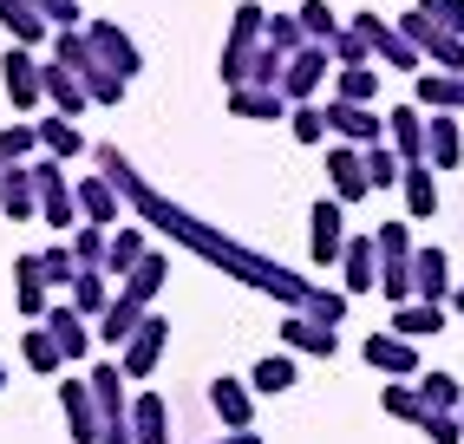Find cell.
Listing matches in <instances>:
<instances>
[{"instance_id":"obj_1","label":"cell","mask_w":464,"mask_h":444,"mask_svg":"<svg viewBox=\"0 0 464 444\" xmlns=\"http://www.w3.org/2000/svg\"><path fill=\"white\" fill-rule=\"evenodd\" d=\"M99 157V170L118 183V197H125V209L138 216V222H150V229H164L177 248H190V256H203L209 268H223V275H236L242 288H256V294H268V301H282V307H307V294H314V281L307 275H295V268H282L275 256H262V248H249V242H236V236H223L216 222H203L197 209H183V203H170L164 189H150L144 183V170L131 164L118 144H99L92 150Z\"/></svg>"},{"instance_id":"obj_2","label":"cell","mask_w":464,"mask_h":444,"mask_svg":"<svg viewBox=\"0 0 464 444\" xmlns=\"http://www.w3.org/2000/svg\"><path fill=\"white\" fill-rule=\"evenodd\" d=\"M53 59L59 66H72L79 72V85L92 92V105H125V92H131V79H118L99 53H92V40H85V26H72V34H53Z\"/></svg>"},{"instance_id":"obj_3","label":"cell","mask_w":464,"mask_h":444,"mask_svg":"<svg viewBox=\"0 0 464 444\" xmlns=\"http://www.w3.org/2000/svg\"><path fill=\"white\" fill-rule=\"evenodd\" d=\"M262 34H268V7H256V0H242V7L229 14V34H223V59H216V72H223V85H249V66L262 53Z\"/></svg>"},{"instance_id":"obj_4","label":"cell","mask_w":464,"mask_h":444,"mask_svg":"<svg viewBox=\"0 0 464 444\" xmlns=\"http://www.w3.org/2000/svg\"><path fill=\"white\" fill-rule=\"evenodd\" d=\"M34 183H40V222L59 236H72L85 216H79V189L66 183V164L59 157H34Z\"/></svg>"},{"instance_id":"obj_5","label":"cell","mask_w":464,"mask_h":444,"mask_svg":"<svg viewBox=\"0 0 464 444\" xmlns=\"http://www.w3.org/2000/svg\"><path fill=\"white\" fill-rule=\"evenodd\" d=\"M353 26V34L366 40V46H373V66H399V72H425V59H419V46L406 40V34H399V20H380V14H353L347 20Z\"/></svg>"},{"instance_id":"obj_6","label":"cell","mask_w":464,"mask_h":444,"mask_svg":"<svg viewBox=\"0 0 464 444\" xmlns=\"http://www.w3.org/2000/svg\"><path fill=\"white\" fill-rule=\"evenodd\" d=\"M0 85H7L14 111H40L46 105V59H34V46H7L0 53Z\"/></svg>"},{"instance_id":"obj_7","label":"cell","mask_w":464,"mask_h":444,"mask_svg":"<svg viewBox=\"0 0 464 444\" xmlns=\"http://www.w3.org/2000/svg\"><path fill=\"white\" fill-rule=\"evenodd\" d=\"M340 248H347V203L321 197L307 209V256H314V268H340Z\"/></svg>"},{"instance_id":"obj_8","label":"cell","mask_w":464,"mask_h":444,"mask_svg":"<svg viewBox=\"0 0 464 444\" xmlns=\"http://www.w3.org/2000/svg\"><path fill=\"white\" fill-rule=\"evenodd\" d=\"M164 346H170V321H164L158 307H150V314H144V327H138L125 346H118V366H125V379H150V372L164 366Z\"/></svg>"},{"instance_id":"obj_9","label":"cell","mask_w":464,"mask_h":444,"mask_svg":"<svg viewBox=\"0 0 464 444\" xmlns=\"http://www.w3.org/2000/svg\"><path fill=\"white\" fill-rule=\"evenodd\" d=\"M327 72H334V46L307 40V46L288 59V72H282V92H288V105H314V92L327 85Z\"/></svg>"},{"instance_id":"obj_10","label":"cell","mask_w":464,"mask_h":444,"mask_svg":"<svg viewBox=\"0 0 464 444\" xmlns=\"http://www.w3.org/2000/svg\"><path fill=\"white\" fill-rule=\"evenodd\" d=\"M360 360L386 379H419V340H399L392 327H380V333L360 340Z\"/></svg>"},{"instance_id":"obj_11","label":"cell","mask_w":464,"mask_h":444,"mask_svg":"<svg viewBox=\"0 0 464 444\" xmlns=\"http://www.w3.org/2000/svg\"><path fill=\"white\" fill-rule=\"evenodd\" d=\"M85 40H92V53H99L118 79H138V72H144V53H138V40H131L118 20H85Z\"/></svg>"},{"instance_id":"obj_12","label":"cell","mask_w":464,"mask_h":444,"mask_svg":"<svg viewBox=\"0 0 464 444\" xmlns=\"http://www.w3.org/2000/svg\"><path fill=\"white\" fill-rule=\"evenodd\" d=\"M59 411H66L72 444H99V438H105L99 399H92V379H59Z\"/></svg>"},{"instance_id":"obj_13","label":"cell","mask_w":464,"mask_h":444,"mask_svg":"<svg viewBox=\"0 0 464 444\" xmlns=\"http://www.w3.org/2000/svg\"><path fill=\"white\" fill-rule=\"evenodd\" d=\"M327 131L340 138V144H380L386 138V118L373 111V105H353V99H327Z\"/></svg>"},{"instance_id":"obj_14","label":"cell","mask_w":464,"mask_h":444,"mask_svg":"<svg viewBox=\"0 0 464 444\" xmlns=\"http://www.w3.org/2000/svg\"><path fill=\"white\" fill-rule=\"evenodd\" d=\"M209 411L223 419V431H256V386L249 379H209Z\"/></svg>"},{"instance_id":"obj_15","label":"cell","mask_w":464,"mask_h":444,"mask_svg":"<svg viewBox=\"0 0 464 444\" xmlns=\"http://www.w3.org/2000/svg\"><path fill=\"white\" fill-rule=\"evenodd\" d=\"M425 164L431 170L464 164V118L458 111H425Z\"/></svg>"},{"instance_id":"obj_16","label":"cell","mask_w":464,"mask_h":444,"mask_svg":"<svg viewBox=\"0 0 464 444\" xmlns=\"http://www.w3.org/2000/svg\"><path fill=\"white\" fill-rule=\"evenodd\" d=\"M412 294H419V301H439V307H451L458 281H451V256H445L439 242H425L419 256H412Z\"/></svg>"},{"instance_id":"obj_17","label":"cell","mask_w":464,"mask_h":444,"mask_svg":"<svg viewBox=\"0 0 464 444\" xmlns=\"http://www.w3.org/2000/svg\"><path fill=\"white\" fill-rule=\"evenodd\" d=\"M282 346H288V353H307V360H334V353H340V327H321L314 314L288 307V321H282Z\"/></svg>"},{"instance_id":"obj_18","label":"cell","mask_w":464,"mask_h":444,"mask_svg":"<svg viewBox=\"0 0 464 444\" xmlns=\"http://www.w3.org/2000/svg\"><path fill=\"white\" fill-rule=\"evenodd\" d=\"M340 288L347 294H373L380 288V242L373 236H347V248H340Z\"/></svg>"},{"instance_id":"obj_19","label":"cell","mask_w":464,"mask_h":444,"mask_svg":"<svg viewBox=\"0 0 464 444\" xmlns=\"http://www.w3.org/2000/svg\"><path fill=\"white\" fill-rule=\"evenodd\" d=\"M327 183H334V197H340V203L373 197V177H366V157H360V144H334V150H327Z\"/></svg>"},{"instance_id":"obj_20","label":"cell","mask_w":464,"mask_h":444,"mask_svg":"<svg viewBox=\"0 0 464 444\" xmlns=\"http://www.w3.org/2000/svg\"><path fill=\"white\" fill-rule=\"evenodd\" d=\"M92 379V399H99V419L105 425H131V392H125V366L118 360H99L85 372Z\"/></svg>"},{"instance_id":"obj_21","label":"cell","mask_w":464,"mask_h":444,"mask_svg":"<svg viewBox=\"0 0 464 444\" xmlns=\"http://www.w3.org/2000/svg\"><path fill=\"white\" fill-rule=\"evenodd\" d=\"M46 333L59 340L66 366H72V360H85V353H92V340H99V333H92V321H85L72 301H53V307H46Z\"/></svg>"},{"instance_id":"obj_22","label":"cell","mask_w":464,"mask_h":444,"mask_svg":"<svg viewBox=\"0 0 464 444\" xmlns=\"http://www.w3.org/2000/svg\"><path fill=\"white\" fill-rule=\"evenodd\" d=\"M72 189H79V216H85V222H99V229H111V222H125V197H118V183H111L105 170L79 177Z\"/></svg>"},{"instance_id":"obj_23","label":"cell","mask_w":464,"mask_h":444,"mask_svg":"<svg viewBox=\"0 0 464 444\" xmlns=\"http://www.w3.org/2000/svg\"><path fill=\"white\" fill-rule=\"evenodd\" d=\"M53 294V281H46V262L40 256H14V307L26 314V321H46V301Z\"/></svg>"},{"instance_id":"obj_24","label":"cell","mask_w":464,"mask_h":444,"mask_svg":"<svg viewBox=\"0 0 464 444\" xmlns=\"http://www.w3.org/2000/svg\"><path fill=\"white\" fill-rule=\"evenodd\" d=\"M144 314H150V307H144V301H138L131 288H118V294H111V307L99 314V327H92V333H99V340L111 346V353H118V346H125V340H131V333L144 327Z\"/></svg>"},{"instance_id":"obj_25","label":"cell","mask_w":464,"mask_h":444,"mask_svg":"<svg viewBox=\"0 0 464 444\" xmlns=\"http://www.w3.org/2000/svg\"><path fill=\"white\" fill-rule=\"evenodd\" d=\"M412 105L419 111H458L464 118V72H419L412 79Z\"/></svg>"},{"instance_id":"obj_26","label":"cell","mask_w":464,"mask_h":444,"mask_svg":"<svg viewBox=\"0 0 464 444\" xmlns=\"http://www.w3.org/2000/svg\"><path fill=\"white\" fill-rule=\"evenodd\" d=\"M0 216L7 222H40V183H34V164H14L7 183H0Z\"/></svg>"},{"instance_id":"obj_27","label":"cell","mask_w":464,"mask_h":444,"mask_svg":"<svg viewBox=\"0 0 464 444\" xmlns=\"http://www.w3.org/2000/svg\"><path fill=\"white\" fill-rule=\"evenodd\" d=\"M46 105H53L59 118H85V111H92V92L79 85L72 66H59V59H46Z\"/></svg>"},{"instance_id":"obj_28","label":"cell","mask_w":464,"mask_h":444,"mask_svg":"<svg viewBox=\"0 0 464 444\" xmlns=\"http://www.w3.org/2000/svg\"><path fill=\"white\" fill-rule=\"evenodd\" d=\"M386 144L406 157V164H425V111L419 105H392L386 111Z\"/></svg>"},{"instance_id":"obj_29","label":"cell","mask_w":464,"mask_h":444,"mask_svg":"<svg viewBox=\"0 0 464 444\" xmlns=\"http://www.w3.org/2000/svg\"><path fill=\"white\" fill-rule=\"evenodd\" d=\"M399 197H406V222H431V216H439V170H431V164H406Z\"/></svg>"},{"instance_id":"obj_30","label":"cell","mask_w":464,"mask_h":444,"mask_svg":"<svg viewBox=\"0 0 464 444\" xmlns=\"http://www.w3.org/2000/svg\"><path fill=\"white\" fill-rule=\"evenodd\" d=\"M288 92H268V85H236L229 92V118H249V124H268V118H288Z\"/></svg>"},{"instance_id":"obj_31","label":"cell","mask_w":464,"mask_h":444,"mask_svg":"<svg viewBox=\"0 0 464 444\" xmlns=\"http://www.w3.org/2000/svg\"><path fill=\"white\" fill-rule=\"evenodd\" d=\"M131 438L138 444H170V405H164V392H138L131 399Z\"/></svg>"},{"instance_id":"obj_32","label":"cell","mask_w":464,"mask_h":444,"mask_svg":"<svg viewBox=\"0 0 464 444\" xmlns=\"http://www.w3.org/2000/svg\"><path fill=\"white\" fill-rule=\"evenodd\" d=\"M150 256V242H144V229H131V222H118L111 229V256H105V275H118V288L138 275V262Z\"/></svg>"},{"instance_id":"obj_33","label":"cell","mask_w":464,"mask_h":444,"mask_svg":"<svg viewBox=\"0 0 464 444\" xmlns=\"http://www.w3.org/2000/svg\"><path fill=\"white\" fill-rule=\"evenodd\" d=\"M399 340H431V333H445V307L439 301H406V307H392V321H386Z\"/></svg>"},{"instance_id":"obj_34","label":"cell","mask_w":464,"mask_h":444,"mask_svg":"<svg viewBox=\"0 0 464 444\" xmlns=\"http://www.w3.org/2000/svg\"><path fill=\"white\" fill-rule=\"evenodd\" d=\"M20 360H26V366H34L40 379H59V372H66V353H59V340L46 333V321L20 333Z\"/></svg>"},{"instance_id":"obj_35","label":"cell","mask_w":464,"mask_h":444,"mask_svg":"<svg viewBox=\"0 0 464 444\" xmlns=\"http://www.w3.org/2000/svg\"><path fill=\"white\" fill-rule=\"evenodd\" d=\"M380 411L399 419V425H412V431H425V419H431V405L419 399V386H406V379H392V386L380 392Z\"/></svg>"},{"instance_id":"obj_36","label":"cell","mask_w":464,"mask_h":444,"mask_svg":"<svg viewBox=\"0 0 464 444\" xmlns=\"http://www.w3.org/2000/svg\"><path fill=\"white\" fill-rule=\"evenodd\" d=\"M111 294H118V288H111L105 268H79V281H72V307L85 314V321H99V314L111 307Z\"/></svg>"},{"instance_id":"obj_37","label":"cell","mask_w":464,"mask_h":444,"mask_svg":"<svg viewBox=\"0 0 464 444\" xmlns=\"http://www.w3.org/2000/svg\"><path fill=\"white\" fill-rule=\"evenodd\" d=\"M34 124H40V150H46V157H59V164L85 150V131H79L72 118H59V111H53V118H34Z\"/></svg>"},{"instance_id":"obj_38","label":"cell","mask_w":464,"mask_h":444,"mask_svg":"<svg viewBox=\"0 0 464 444\" xmlns=\"http://www.w3.org/2000/svg\"><path fill=\"white\" fill-rule=\"evenodd\" d=\"M0 26L14 34V46H40L46 40V20L34 14V0H0Z\"/></svg>"},{"instance_id":"obj_39","label":"cell","mask_w":464,"mask_h":444,"mask_svg":"<svg viewBox=\"0 0 464 444\" xmlns=\"http://www.w3.org/2000/svg\"><path fill=\"white\" fill-rule=\"evenodd\" d=\"M334 99L373 105L380 99V66H334Z\"/></svg>"},{"instance_id":"obj_40","label":"cell","mask_w":464,"mask_h":444,"mask_svg":"<svg viewBox=\"0 0 464 444\" xmlns=\"http://www.w3.org/2000/svg\"><path fill=\"white\" fill-rule=\"evenodd\" d=\"M34 150H40V124H0V170H14V164H34Z\"/></svg>"},{"instance_id":"obj_41","label":"cell","mask_w":464,"mask_h":444,"mask_svg":"<svg viewBox=\"0 0 464 444\" xmlns=\"http://www.w3.org/2000/svg\"><path fill=\"white\" fill-rule=\"evenodd\" d=\"M164 281H170V256H164V248H150V256L138 262V275L125 281V288L144 301V307H158V294H164Z\"/></svg>"},{"instance_id":"obj_42","label":"cell","mask_w":464,"mask_h":444,"mask_svg":"<svg viewBox=\"0 0 464 444\" xmlns=\"http://www.w3.org/2000/svg\"><path fill=\"white\" fill-rule=\"evenodd\" d=\"M412 386H419V399H425L431 411H458V405H464V379H458V372H419Z\"/></svg>"},{"instance_id":"obj_43","label":"cell","mask_w":464,"mask_h":444,"mask_svg":"<svg viewBox=\"0 0 464 444\" xmlns=\"http://www.w3.org/2000/svg\"><path fill=\"white\" fill-rule=\"evenodd\" d=\"M373 242H380V268H412V256H419L406 222H380V229H373Z\"/></svg>"},{"instance_id":"obj_44","label":"cell","mask_w":464,"mask_h":444,"mask_svg":"<svg viewBox=\"0 0 464 444\" xmlns=\"http://www.w3.org/2000/svg\"><path fill=\"white\" fill-rule=\"evenodd\" d=\"M360 157H366V177H373V189H399V177H406V157H399L386 138H380V144H366Z\"/></svg>"},{"instance_id":"obj_45","label":"cell","mask_w":464,"mask_h":444,"mask_svg":"<svg viewBox=\"0 0 464 444\" xmlns=\"http://www.w3.org/2000/svg\"><path fill=\"white\" fill-rule=\"evenodd\" d=\"M295 379H301V372H295V353H268V360H256L249 386H256V392H288Z\"/></svg>"},{"instance_id":"obj_46","label":"cell","mask_w":464,"mask_h":444,"mask_svg":"<svg viewBox=\"0 0 464 444\" xmlns=\"http://www.w3.org/2000/svg\"><path fill=\"white\" fill-rule=\"evenodd\" d=\"M295 14H301V34H307V40H321V46H334V40H340V14L327 7V0H301Z\"/></svg>"},{"instance_id":"obj_47","label":"cell","mask_w":464,"mask_h":444,"mask_svg":"<svg viewBox=\"0 0 464 444\" xmlns=\"http://www.w3.org/2000/svg\"><path fill=\"white\" fill-rule=\"evenodd\" d=\"M72 256H79V268H105L111 229H99V222H79V229H72Z\"/></svg>"},{"instance_id":"obj_48","label":"cell","mask_w":464,"mask_h":444,"mask_svg":"<svg viewBox=\"0 0 464 444\" xmlns=\"http://www.w3.org/2000/svg\"><path fill=\"white\" fill-rule=\"evenodd\" d=\"M347 307H353V294H347V288H321V281H314V294H307V307H301V314H314L321 327H340V321H347Z\"/></svg>"},{"instance_id":"obj_49","label":"cell","mask_w":464,"mask_h":444,"mask_svg":"<svg viewBox=\"0 0 464 444\" xmlns=\"http://www.w3.org/2000/svg\"><path fill=\"white\" fill-rule=\"evenodd\" d=\"M262 46H275V53H301L307 46V34H301V14H268V34H262Z\"/></svg>"},{"instance_id":"obj_50","label":"cell","mask_w":464,"mask_h":444,"mask_svg":"<svg viewBox=\"0 0 464 444\" xmlns=\"http://www.w3.org/2000/svg\"><path fill=\"white\" fill-rule=\"evenodd\" d=\"M288 131H295V144H327V105H295Z\"/></svg>"},{"instance_id":"obj_51","label":"cell","mask_w":464,"mask_h":444,"mask_svg":"<svg viewBox=\"0 0 464 444\" xmlns=\"http://www.w3.org/2000/svg\"><path fill=\"white\" fill-rule=\"evenodd\" d=\"M40 262H46V281H53V288H72V281H79V256H72V242L40 248Z\"/></svg>"},{"instance_id":"obj_52","label":"cell","mask_w":464,"mask_h":444,"mask_svg":"<svg viewBox=\"0 0 464 444\" xmlns=\"http://www.w3.org/2000/svg\"><path fill=\"white\" fill-rule=\"evenodd\" d=\"M34 14L53 26V34H72V26H85V7H79V0H34Z\"/></svg>"},{"instance_id":"obj_53","label":"cell","mask_w":464,"mask_h":444,"mask_svg":"<svg viewBox=\"0 0 464 444\" xmlns=\"http://www.w3.org/2000/svg\"><path fill=\"white\" fill-rule=\"evenodd\" d=\"M282 72H288V53L262 46V53H256V66H249V85H268V92H282Z\"/></svg>"},{"instance_id":"obj_54","label":"cell","mask_w":464,"mask_h":444,"mask_svg":"<svg viewBox=\"0 0 464 444\" xmlns=\"http://www.w3.org/2000/svg\"><path fill=\"white\" fill-rule=\"evenodd\" d=\"M334 66H373V46H366L353 26H340V40H334Z\"/></svg>"},{"instance_id":"obj_55","label":"cell","mask_w":464,"mask_h":444,"mask_svg":"<svg viewBox=\"0 0 464 444\" xmlns=\"http://www.w3.org/2000/svg\"><path fill=\"white\" fill-rule=\"evenodd\" d=\"M425 438H431V444H464V419H458V411H431V419H425Z\"/></svg>"},{"instance_id":"obj_56","label":"cell","mask_w":464,"mask_h":444,"mask_svg":"<svg viewBox=\"0 0 464 444\" xmlns=\"http://www.w3.org/2000/svg\"><path fill=\"white\" fill-rule=\"evenodd\" d=\"M412 7H425L445 34H464V0H412Z\"/></svg>"},{"instance_id":"obj_57","label":"cell","mask_w":464,"mask_h":444,"mask_svg":"<svg viewBox=\"0 0 464 444\" xmlns=\"http://www.w3.org/2000/svg\"><path fill=\"white\" fill-rule=\"evenodd\" d=\"M209 444H262V431H223V438H209Z\"/></svg>"},{"instance_id":"obj_58","label":"cell","mask_w":464,"mask_h":444,"mask_svg":"<svg viewBox=\"0 0 464 444\" xmlns=\"http://www.w3.org/2000/svg\"><path fill=\"white\" fill-rule=\"evenodd\" d=\"M451 314H464V281H458V294H451Z\"/></svg>"},{"instance_id":"obj_59","label":"cell","mask_w":464,"mask_h":444,"mask_svg":"<svg viewBox=\"0 0 464 444\" xmlns=\"http://www.w3.org/2000/svg\"><path fill=\"white\" fill-rule=\"evenodd\" d=\"M0 392H7V366H0Z\"/></svg>"},{"instance_id":"obj_60","label":"cell","mask_w":464,"mask_h":444,"mask_svg":"<svg viewBox=\"0 0 464 444\" xmlns=\"http://www.w3.org/2000/svg\"><path fill=\"white\" fill-rule=\"evenodd\" d=\"M0 183H7V170H0Z\"/></svg>"},{"instance_id":"obj_61","label":"cell","mask_w":464,"mask_h":444,"mask_svg":"<svg viewBox=\"0 0 464 444\" xmlns=\"http://www.w3.org/2000/svg\"><path fill=\"white\" fill-rule=\"evenodd\" d=\"M458 419H464V405H458Z\"/></svg>"}]
</instances>
